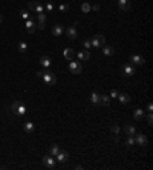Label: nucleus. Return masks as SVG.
I'll return each mask as SVG.
<instances>
[{"mask_svg": "<svg viewBox=\"0 0 153 170\" xmlns=\"http://www.w3.org/2000/svg\"><path fill=\"white\" fill-rule=\"evenodd\" d=\"M104 42H106V39H104L103 34H97L95 37L90 39V43H92L93 48H101V46H104Z\"/></svg>", "mask_w": 153, "mask_h": 170, "instance_id": "20e7f679", "label": "nucleus"}, {"mask_svg": "<svg viewBox=\"0 0 153 170\" xmlns=\"http://www.w3.org/2000/svg\"><path fill=\"white\" fill-rule=\"evenodd\" d=\"M147 110H149V112H152V110H153V104H152V103H149V104H147Z\"/></svg>", "mask_w": 153, "mask_h": 170, "instance_id": "e433bc0d", "label": "nucleus"}, {"mask_svg": "<svg viewBox=\"0 0 153 170\" xmlns=\"http://www.w3.org/2000/svg\"><path fill=\"white\" fill-rule=\"evenodd\" d=\"M118 8L121 11H129L130 9V0H118Z\"/></svg>", "mask_w": 153, "mask_h": 170, "instance_id": "ddd939ff", "label": "nucleus"}, {"mask_svg": "<svg viewBox=\"0 0 153 170\" xmlns=\"http://www.w3.org/2000/svg\"><path fill=\"white\" fill-rule=\"evenodd\" d=\"M118 93H119L118 90H115V89H112V90H110V98H116V97H118Z\"/></svg>", "mask_w": 153, "mask_h": 170, "instance_id": "c9c22d12", "label": "nucleus"}, {"mask_svg": "<svg viewBox=\"0 0 153 170\" xmlns=\"http://www.w3.org/2000/svg\"><path fill=\"white\" fill-rule=\"evenodd\" d=\"M19 51H20L22 54H23V52H26V51H28V44H26L25 42H20V43H19Z\"/></svg>", "mask_w": 153, "mask_h": 170, "instance_id": "cd10ccee", "label": "nucleus"}, {"mask_svg": "<svg viewBox=\"0 0 153 170\" xmlns=\"http://www.w3.org/2000/svg\"><path fill=\"white\" fill-rule=\"evenodd\" d=\"M28 8H29V11H34V12H37V14L44 12V6L41 5V2H40V0L29 2V3H28Z\"/></svg>", "mask_w": 153, "mask_h": 170, "instance_id": "7ed1b4c3", "label": "nucleus"}, {"mask_svg": "<svg viewBox=\"0 0 153 170\" xmlns=\"http://www.w3.org/2000/svg\"><path fill=\"white\" fill-rule=\"evenodd\" d=\"M25 28H26V31H28L29 34H32V32H35V29H37V25L34 23V20L28 19V20H26V23H25Z\"/></svg>", "mask_w": 153, "mask_h": 170, "instance_id": "1a4fd4ad", "label": "nucleus"}, {"mask_svg": "<svg viewBox=\"0 0 153 170\" xmlns=\"http://www.w3.org/2000/svg\"><path fill=\"white\" fill-rule=\"evenodd\" d=\"M63 32H64L63 25H54V26H52V34H54L55 37H60Z\"/></svg>", "mask_w": 153, "mask_h": 170, "instance_id": "9b49d317", "label": "nucleus"}, {"mask_svg": "<svg viewBox=\"0 0 153 170\" xmlns=\"http://www.w3.org/2000/svg\"><path fill=\"white\" fill-rule=\"evenodd\" d=\"M63 55H64V58H66L68 61H71V60L75 57V52H74V49H71V48H66V49L63 51Z\"/></svg>", "mask_w": 153, "mask_h": 170, "instance_id": "dca6fc26", "label": "nucleus"}, {"mask_svg": "<svg viewBox=\"0 0 153 170\" xmlns=\"http://www.w3.org/2000/svg\"><path fill=\"white\" fill-rule=\"evenodd\" d=\"M116 98H118L119 103H122V104H129V103H130V95H129V93H118Z\"/></svg>", "mask_w": 153, "mask_h": 170, "instance_id": "6ab92c4d", "label": "nucleus"}, {"mask_svg": "<svg viewBox=\"0 0 153 170\" xmlns=\"http://www.w3.org/2000/svg\"><path fill=\"white\" fill-rule=\"evenodd\" d=\"M90 101H92L93 104H100V93L93 90V92L90 93Z\"/></svg>", "mask_w": 153, "mask_h": 170, "instance_id": "4be33fe9", "label": "nucleus"}, {"mask_svg": "<svg viewBox=\"0 0 153 170\" xmlns=\"http://www.w3.org/2000/svg\"><path fill=\"white\" fill-rule=\"evenodd\" d=\"M44 23H46V15H44V12H41V14H38L37 17V28L38 29H43Z\"/></svg>", "mask_w": 153, "mask_h": 170, "instance_id": "2eb2a0df", "label": "nucleus"}, {"mask_svg": "<svg viewBox=\"0 0 153 170\" xmlns=\"http://www.w3.org/2000/svg\"><path fill=\"white\" fill-rule=\"evenodd\" d=\"M92 9L93 11H100V5H92Z\"/></svg>", "mask_w": 153, "mask_h": 170, "instance_id": "4c0bfd02", "label": "nucleus"}, {"mask_svg": "<svg viewBox=\"0 0 153 170\" xmlns=\"http://www.w3.org/2000/svg\"><path fill=\"white\" fill-rule=\"evenodd\" d=\"M69 71H71L72 74L78 75V74H81V71H83V66H81L78 61H74V60H71V61H69Z\"/></svg>", "mask_w": 153, "mask_h": 170, "instance_id": "423d86ee", "label": "nucleus"}, {"mask_svg": "<svg viewBox=\"0 0 153 170\" xmlns=\"http://www.w3.org/2000/svg\"><path fill=\"white\" fill-rule=\"evenodd\" d=\"M11 110H12L17 117H22V115H25V114H26V106H25V103H23V101L17 100V101H14V103H12Z\"/></svg>", "mask_w": 153, "mask_h": 170, "instance_id": "f257e3e1", "label": "nucleus"}, {"mask_svg": "<svg viewBox=\"0 0 153 170\" xmlns=\"http://www.w3.org/2000/svg\"><path fill=\"white\" fill-rule=\"evenodd\" d=\"M66 35L71 39V40H75L76 37H78V34H76V29L75 26H69L68 29H66Z\"/></svg>", "mask_w": 153, "mask_h": 170, "instance_id": "4468645a", "label": "nucleus"}, {"mask_svg": "<svg viewBox=\"0 0 153 170\" xmlns=\"http://www.w3.org/2000/svg\"><path fill=\"white\" fill-rule=\"evenodd\" d=\"M126 146H127V147L135 146V138H133V136H127V139H126Z\"/></svg>", "mask_w": 153, "mask_h": 170, "instance_id": "c85d7f7f", "label": "nucleus"}, {"mask_svg": "<svg viewBox=\"0 0 153 170\" xmlns=\"http://www.w3.org/2000/svg\"><path fill=\"white\" fill-rule=\"evenodd\" d=\"M49 150H51V155H52V156H55V155L60 152V147H58L57 144H52V146L49 147Z\"/></svg>", "mask_w": 153, "mask_h": 170, "instance_id": "bb28decb", "label": "nucleus"}, {"mask_svg": "<svg viewBox=\"0 0 153 170\" xmlns=\"http://www.w3.org/2000/svg\"><path fill=\"white\" fill-rule=\"evenodd\" d=\"M133 138H135V144H138V146H141V147H146L147 146V136L144 135V133H135L133 135Z\"/></svg>", "mask_w": 153, "mask_h": 170, "instance_id": "39448f33", "label": "nucleus"}, {"mask_svg": "<svg viewBox=\"0 0 153 170\" xmlns=\"http://www.w3.org/2000/svg\"><path fill=\"white\" fill-rule=\"evenodd\" d=\"M76 57H78V60H81V61H86V60H89V58H90V52L84 49V51L78 52V54H76Z\"/></svg>", "mask_w": 153, "mask_h": 170, "instance_id": "a211bd4d", "label": "nucleus"}, {"mask_svg": "<svg viewBox=\"0 0 153 170\" xmlns=\"http://www.w3.org/2000/svg\"><path fill=\"white\" fill-rule=\"evenodd\" d=\"M124 132H126V135H127V136H133V135L136 133V127H135L133 124H126Z\"/></svg>", "mask_w": 153, "mask_h": 170, "instance_id": "f3484780", "label": "nucleus"}, {"mask_svg": "<svg viewBox=\"0 0 153 170\" xmlns=\"http://www.w3.org/2000/svg\"><path fill=\"white\" fill-rule=\"evenodd\" d=\"M58 9H60L61 12H66V11L69 9V5H60V6H58Z\"/></svg>", "mask_w": 153, "mask_h": 170, "instance_id": "72a5a7b5", "label": "nucleus"}, {"mask_svg": "<svg viewBox=\"0 0 153 170\" xmlns=\"http://www.w3.org/2000/svg\"><path fill=\"white\" fill-rule=\"evenodd\" d=\"M69 160V153L66 152V150H61L60 149V152L55 155V161H58V163H66Z\"/></svg>", "mask_w": 153, "mask_h": 170, "instance_id": "6e6552de", "label": "nucleus"}, {"mask_svg": "<svg viewBox=\"0 0 153 170\" xmlns=\"http://www.w3.org/2000/svg\"><path fill=\"white\" fill-rule=\"evenodd\" d=\"M43 74H41V78H43V81L46 83V85H49V86H52V85H55L57 83V77H55V74L54 72H51V71H41Z\"/></svg>", "mask_w": 153, "mask_h": 170, "instance_id": "f03ea898", "label": "nucleus"}, {"mask_svg": "<svg viewBox=\"0 0 153 170\" xmlns=\"http://www.w3.org/2000/svg\"><path fill=\"white\" fill-rule=\"evenodd\" d=\"M40 64H41L43 68H46V69H48V68L52 64V61H51V58H49L48 55H43V57L40 58Z\"/></svg>", "mask_w": 153, "mask_h": 170, "instance_id": "412c9836", "label": "nucleus"}, {"mask_svg": "<svg viewBox=\"0 0 153 170\" xmlns=\"http://www.w3.org/2000/svg\"><path fill=\"white\" fill-rule=\"evenodd\" d=\"M147 123H149V126H152V124H153V115H152V112H149V117H147Z\"/></svg>", "mask_w": 153, "mask_h": 170, "instance_id": "f704fd0d", "label": "nucleus"}, {"mask_svg": "<svg viewBox=\"0 0 153 170\" xmlns=\"http://www.w3.org/2000/svg\"><path fill=\"white\" fill-rule=\"evenodd\" d=\"M2 20H3V19H2V15H0V23H2Z\"/></svg>", "mask_w": 153, "mask_h": 170, "instance_id": "58836bf2", "label": "nucleus"}, {"mask_svg": "<svg viewBox=\"0 0 153 170\" xmlns=\"http://www.w3.org/2000/svg\"><path fill=\"white\" fill-rule=\"evenodd\" d=\"M83 46H84V49H86V51H89V49L92 48V43H90V39H86V40H83Z\"/></svg>", "mask_w": 153, "mask_h": 170, "instance_id": "c756f323", "label": "nucleus"}, {"mask_svg": "<svg viewBox=\"0 0 153 170\" xmlns=\"http://www.w3.org/2000/svg\"><path fill=\"white\" fill-rule=\"evenodd\" d=\"M90 9H92V5H90V3H87V2H86V3H83V5H81V11H83L84 14L90 12Z\"/></svg>", "mask_w": 153, "mask_h": 170, "instance_id": "a878e982", "label": "nucleus"}, {"mask_svg": "<svg viewBox=\"0 0 153 170\" xmlns=\"http://www.w3.org/2000/svg\"><path fill=\"white\" fill-rule=\"evenodd\" d=\"M130 61H132V64H144V57L133 54V55H130Z\"/></svg>", "mask_w": 153, "mask_h": 170, "instance_id": "f8f14e48", "label": "nucleus"}, {"mask_svg": "<svg viewBox=\"0 0 153 170\" xmlns=\"http://www.w3.org/2000/svg\"><path fill=\"white\" fill-rule=\"evenodd\" d=\"M100 104L109 106V104H110V97H107V95H100Z\"/></svg>", "mask_w": 153, "mask_h": 170, "instance_id": "5701e85b", "label": "nucleus"}, {"mask_svg": "<svg viewBox=\"0 0 153 170\" xmlns=\"http://www.w3.org/2000/svg\"><path fill=\"white\" fill-rule=\"evenodd\" d=\"M133 118H135L136 121H141V120L144 118V110L139 109V107H136V109L133 110Z\"/></svg>", "mask_w": 153, "mask_h": 170, "instance_id": "aec40b11", "label": "nucleus"}, {"mask_svg": "<svg viewBox=\"0 0 153 170\" xmlns=\"http://www.w3.org/2000/svg\"><path fill=\"white\" fill-rule=\"evenodd\" d=\"M20 15H22V19L28 20V19H29V11H28V9H22V11H20Z\"/></svg>", "mask_w": 153, "mask_h": 170, "instance_id": "7c9ffc66", "label": "nucleus"}, {"mask_svg": "<svg viewBox=\"0 0 153 170\" xmlns=\"http://www.w3.org/2000/svg\"><path fill=\"white\" fill-rule=\"evenodd\" d=\"M34 129H35L34 123H31V121L25 123V132H26V133H32V132H34Z\"/></svg>", "mask_w": 153, "mask_h": 170, "instance_id": "b1692460", "label": "nucleus"}, {"mask_svg": "<svg viewBox=\"0 0 153 170\" xmlns=\"http://www.w3.org/2000/svg\"><path fill=\"white\" fill-rule=\"evenodd\" d=\"M122 74H124L126 77H132V75H135V68H133L132 64H126V66L122 68Z\"/></svg>", "mask_w": 153, "mask_h": 170, "instance_id": "9d476101", "label": "nucleus"}, {"mask_svg": "<svg viewBox=\"0 0 153 170\" xmlns=\"http://www.w3.org/2000/svg\"><path fill=\"white\" fill-rule=\"evenodd\" d=\"M110 132H112L114 135H119V132H121V129H119V126H116V124H114V126L110 127Z\"/></svg>", "mask_w": 153, "mask_h": 170, "instance_id": "2f4dec72", "label": "nucleus"}, {"mask_svg": "<svg viewBox=\"0 0 153 170\" xmlns=\"http://www.w3.org/2000/svg\"><path fill=\"white\" fill-rule=\"evenodd\" d=\"M43 164L48 169H55V158L52 155H46V156H43Z\"/></svg>", "mask_w": 153, "mask_h": 170, "instance_id": "0eeeda50", "label": "nucleus"}, {"mask_svg": "<svg viewBox=\"0 0 153 170\" xmlns=\"http://www.w3.org/2000/svg\"><path fill=\"white\" fill-rule=\"evenodd\" d=\"M44 11H48V12H51V11H54V3H46V6H44Z\"/></svg>", "mask_w": 153, "mask_h": 170, "instance_id": "473e14b6", "label": "nucleus"}, {"mask_svg": "<svg viewBox=\"0 0 153 170\" xmlns=\"http://www.w3.org/2000/svg\"><path fill=\"white\" fill-rule=\"evenodd\" d=\"M103 54H104V55H107V57H110V55H114V54H115V49L112 48V46H104Z\"/></svg>", "mask_w": 153, "mask_h": 170, "instance_id": "393cba45", "label": "nucleus"}]
</instances>
